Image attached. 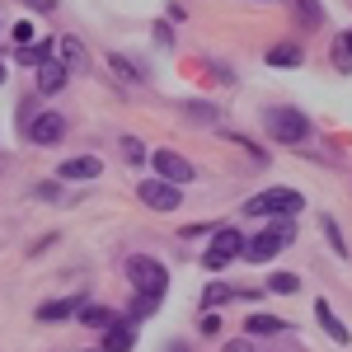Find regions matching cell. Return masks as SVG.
<instances>
[{
	"label": "cell",
	"mask_w": 352,
	"mask_h": 352,
	"mask_svg": "<svg viewBox=\"0 0 352 352\" xmlns=\"http://www.w3.org/2000/svg\"><path fill=\"white\" fill-rule=\"evenodd\" d=\"M287 244H296V226H292V217L272 221L263 235H254V240H244V258L249 263H268L277 249H287Z\"/></svg>",
	"instance_id": "cell-1"
},
{
	"label": "cell",
	"mask_w": 352,
	"mask_h": 352,
	"mask_svg": "<svg viewBox=\"0 0 352 352\" xmlns=\"http://www.w3.org/2000/svg\"><path fill=\"white\" fill-rule=\"evenodd\" d=\"M127 282L136 287V296H164V292H169L164 263L146 258V254H132V258H127Z\"/></svg>",
	"instance_id": "cell-2"
},
{
	"label": "cell",
	"mask_w": 352,
	"mask_h": 352,
	"mask_svg": "<svg viewBox=\"0 0 352 352\" xmlns=\"http://www.w3.org/2000/svg\"><path fill=\"white\" fill-rule=\"evenodd\" d=\"M263 127H268L272 141H282V146H300L305 136H310V118L300 109H268L263 113Z\"/></svg>",
	"instance_id": "cell-3"
},
{
	"label": "cell",
	"mask_w": 352,
	"mask_h": 352,
	"mask_svg": "<svg viewBox=\"0 0 352 352\" xmlns=\"http://www.w3.org/2000/svg\"><path fill=\"white\" fill-rule=\"evenodd\" d=\"M300 207H305V197L296 188H268V192H258L244 212L249 217H296Z\"/></svg>",
	"instance_id": "cell-4"
},
{
	"label": "cell",
	"mask_w": 352,
	"mask_h": 352,
	"mask_svg": "<svg viewBox=\"0 0 352 352\" xmlns=\"http://www.w3.org/2000/svg\"><path fill=\"white\" fill-rule=\"evenodd\" d=\"M136 197H141L151 212H179V207H184L179 184H164V179H146V184L136 188Z\"/></svg>",
	"instance_id": "cell-5"
},
{
	"label": "cell",
	"mask_w": 352,
	"mask_h": 352,
	"mask_svg": "<svg viewBox=\"0 0 352 352\" xmlns=\"http://www.w3.org/2000/svg\"><path fill=\"white\" fill-rule=\"evenodd\" d=\"M244 254V235L240 230H217V240L207 244V254H202V263L217 272V268H226L230 258H240Z\"/></svg>",
	"instance_id": "cell-6"
},
{
	"label": "cell",
	"mask_w": 352,
	"mask_h": 352,
	"mask_svg": "<svg viewBox=\"0 0 352 352\" xmlns=\"http://www.w3.org/2000/svg\"><path fill=\"white\" fill-rule=\"evenodd\" d=\"M151 164H155V174H160L164 184H179V188L197 179V169H192L179 151H155V155H151Z\"/></svg>",
	"instance_id": "cell-7"
},
{
	"label": "cell",
	"mask_w": 352,
	"mask_h": 352,
	"mask_svg": "<svg viewBox=\"0 0 352 352\" xmlns=\"http://www.w3.org/2000/svg\"><path fill=\"white\" fill-rule=\"evenodd\" d=\"M66 136V118L61 113H38L33 122H28V141L33 146H56Z\"/></svg>",
	"instance_id": "cell-8"
},
{
	"label": "cell",
	"mask_w": 352,
	"mask_h": 352,
	"mask_svg": "<svg viewBox=\"0 0 352 352\" xmlns=\"http://www.w3.org/2000/svg\"><path fill=\"white\" fill-rule=\"evenodd\" d=\"M85 305H89V300H85V296H61V300H43V305H38V320H43V324H61V320H71V315H80Z\"/></svg>",
	"instance_id": "cell-9"
},
{
	"label": "cell",
	"mask_w": 352,
	"mask_h": 352,
	"mask_svg": "<svg viewBox=\"0 0 352 352\" xmlns=\"http://www.w3.org/2000/svg\"><path fill=\"white\" fill-rule=\"evenodd\" d=\"M56 61H61L66 71H85V66H89V56H85V43H80V38H71V33H66V38L56 43Z\"/></svg>",
	"instance_id": "cell-10"
},
{
	"label": "cell",
	"mask_w": 352,
	"mask_h": 352,
	"mask_svg": "<svg viewBox=\"0 0 352 352\" xmlns=\"http://www.w3.org/2000/svg\"><path fill=\"white\" fill-rule=\"evenodd\" d=\"M184 118L207 122V127H226V113H221L217 104H207V99H184Z\"/></svg>",
	"instance_id": "cell-11"
},
{
	"label": "cell",
	"mask_w": 352,
	"mask_h": 352,
	"mask_svg": "<svg viewBox=\"0 0 352 352\" xmlns=\"http://www.w3.org/2000/svg\"><path fill=\"white\" fill-rule=\"evenodd\" d=\"M136 348V329L127 320H118L113 329H104V352H132Z\"/></svg>",
	"instance_id": "cell-12"
},
{
	"label": "cell",
	"mask_w": 352,
	"mask_h": 352,
	"mask_svg": "<svg viewBox=\"0 0 352 352\" xmlns=\"http://www.w3.org/2000/svg\"><path fill=\"white\" fill-rule=\"evenodd\" d=\"M66 76H71V71L52 56V61H43V66H38V89H43V94H56V89L66 85Z\"/></svg>",
	"instance_id": "cell-13"
},
{
	"label": "cell",
	"mask_w": 352,
	"mask_h": 352,
	"mask_svg": "<svg viewBox=\"0 0 352 352\" xmlns=\"http://www.w3.org/2000/svg\"><path fill=\"white\" fill-rule=\"evenodd\" d=\"M99 155H76V160L61 164V179H99Z\"/></svg>",
	"instance_id": "cell-14"
},
{
	"label": "cell",
	"mask_w": 352,
	"mask_h": 352,
	"mask_svg": "<svg viewBox=\"0 0 352 352\" xmlns=\"http://www.w3.org/2000/svg\"><path fill=\"white\" fill-rule=\"evenodd\" d=\"M315 315H320V324H324V333H329V338H333V343H352L348 324H343V320H338V315L329 310L324 300H315Z\"/></svg>",
	"instance_id": "cell-15"
},
{
	"label": "cell",
	"mask_w": 352,
	"mask_h": 352,
	"mask_svg": "<svg viewBox=\"0 0 352 352\" xmlns=\"http://www.w3.org/2000/svg\"><path fill=\"white\" fill-rule=\"evenodd\" d=\"M14 56H19L24 66H43V61H52V56H56V47H52V38H47V43H24Z\"/></svg>",
	"instance_id": "cell-16"
},
{
	"label": "cell",
	"mask_w": 352,
	"mask_h": 352,
	"mask_svg": "<svg viewBox=\"0 0 352 352\" xmlns=\"http://www.w3.org/2000/svg\"><path fill=\"white\" fill-rule=\"evenodd\" d=\"M300 61H305V56H300V47H292V43H282V47H272V52H268V66H287V71H296Z\"/></svg>",
	"instance_id": "cell-17"
},
{
	"label": "cell",
	"mask_w": 352,
	"mask_h": 352,
	"mask_svg": "<svg viewBox=\"0 0 352 352\" xmlns=\"http://www.w3.org/2000/svg\"><path fill=\"white\" fill-rule=\"evenodd\" d=\"M80 320H85L89 329H113V324H118V320H113V310H104V305H85Z\"/></svg>",
	"instance_id": "cell-18"
},
{
	"label": "cell",
	"mask_w": 352,
	"mask_h": 352,
	"mask_svg": "<svg viewBox=\"0 0 352 352\" xmlns=\"http://www.w3.org/2000/svg\"><path fill=\"white\" fill-rule=\"evenodd\" d=\"M268 292L292 296V292H300V277H296V272H272V277H268Z\"/></svg>",
	"instance_id": "cell-19"
},
{
	"label": "cell",
	"mask_w": 352,
	"mask_h": 352,
	"mask_svg": "<svg viewBox=\"0 0 352 352\" xmlns=\"http://www.w3.org/2000/svg\"><path fill=\"white\" fill-rule=\"evenodd\" d=\"M320 226H324V235H329V244H333V254H338V258H348V240H343L338 221H333V217H320Z\"/></svg>",
	"instance_id": "cell-20"
},
{
	"label": "cell",
	"mask_w": 352,
	"mask_h": 352,
	"mask_svg": "<svg viewBox=\"0 0 352 352\" xmlns=\"http://www.w3.org/2000/svg\"><path fill=\"white\" fill-rule=\"evenodd\" d=\"M230 296H235V287H226V282H212V287L202 292V310H212V305H226Z\"/></svg>",
	"instance_id": "cell-21"
},
{
	"label": "cell",
	"mask_w": 352,
	"mask_h": 352,
	"mask_svg": "<svg viewBox=\"0 0 352 352\" xmlns=\"http://www.w3.org/2000/svg\"><path fill=\"white\" fill-rule=\"evenodd\" d=\"M282 320L277 315H249V333H282Z\"/></svg>",
	"instance_id": "cell-22"
},
{
	"label": "cell",
	"mask_w": 352,
	"mask_h": 352,
	"mask_svg": "<svg viewBox=\"0 0 352 352\" xmlns=\"http://www.w3.org/2000/svg\"><path fill=\"white\" fill-rule=\"evenodd\" d=\"M109 61H113V71H118V76H122V80H127V85H141V80H146V76L136 71V66H132V61H127V56H118V52H113Z\"/></svg>",
	"instance_id": "cell-23"
},
{
	"label": "cell",
	"mask_w": 352,
	"mask_h": 352,
	"mask_svg": "<svg viewBox=\"0 0 352 352\" xmlns=\"http://www.w3.org/2000/svg\"><path fill=\"white\" fill-rule=\"evenodd\" d=\"M296 5H300V19H305L310 28L324 24V5H320V0H296Z\"/></svg>",
	"instance_id": "cell-24"
},
{
	"label": "cell",
	"mask_w": 352,
	"mask_h": 352,
	"mask_svg": "<svg viewBox=\"0 0 352 352\" xmlns=\"http://www.w3.org/2000/svg\"><path fill=\"white\" fill-rule=\"evenodd\" d=\"M122 155H127V164H146V146L136 136H122Z\"/></svg>",
	"instance_id": "cell-25"
},
{
	"label": "cell",
	"mask_w": 352,
	"mask_h": 352,
	"mask_svg": "<svg viewBox=\"0 0 352 352\" xmlns=\"http://www.w3.org/2000/svg\"><path fill=\"white\" fill-rule=\"evenodd\" d=\"M164 296H136L132 300V320H146V315H155V305H160Z\"/></svg>",
	"instance_id": "cell-26"
},
{
	"label": "cell",
	"mask_w": 352,
	"mask_h": 352,
	"mask_svg": "<svg viewBox=\"0 0 352 352\" xmlns=\"http://www.w3.org/2000/svg\"><path fill=\"white\" fill-rule=\"evenodd\" d=\"M38 197H43V202H61V184H38Z\"/></svg>",
	"instance_id": "cell-27"
},
{
	"label": "cell",
	"mask_w": 352,
	"mask_h": 352,
	"mask_svg": "<svg viewBox=\"0 0 352 352\" xmlns=\"http://www.w3.org/2000/svg\"><path fill=\"white\" fill-rule=\"evenodd\" d=\"M226 352H254V343L249 338H235V343H226Z\"/></svg>",
	"instance_id": "cell-28"
},
{
	"label": "cell",
	"mask_w": 352,
	"mask_h": 352,
	"mask_svg": "<svg viewBox=\"0 0 352 352\" xmlns=\"http://www.w3.org/2000/svg\"><path fill=\"white\" fill-rule=\"evenodd\" d=\"M28 5H33V10H52L56 0H28Z\"/></svg>",
	"instance_id": "cell-29"
},
{
	"label": "cell",
	"mask_w": 352,
	"mask_h": 352,
	"mask_svg": "<svg viewBox=\"0 0 352 352\" xmlns=\"http://www.w3.org/2000/svg\"><path fill=\"white\" fill-rule=\"evenodd\" d=\"M0 80H5V66H0Z\"/></svg>",
	"instance_id": "cell-30"
},
{
	"label": "cell",
	"mask_w": 352,
	"mask_h": 352,
	"mask_svg": "<svg viewBox=\"0 0 352 352\" xmlns=\"http://www.w3.org/2000/svg\"><path fill=\"white\" fill-rule=\"evenodd\" d=\"M277 5H282V0H277Z\"/></svg>",
	"instance_id": "cell-31"
}]
</instances>
